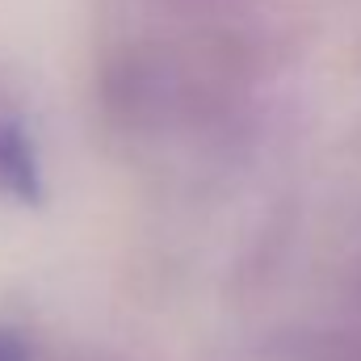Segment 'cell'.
I'll return each instance as SVG.
<instances>
[{
  "instance_id": "cell-1",
  "label": "cell",
  "mask_w": 361,
  "mask_h": 361,
  "mask_svg": "<svg viewBox=\"0 0 361 361\" xmlns=\"http://www.w3.org/2000/svg\"><path fill=\"white\" fill-rule=\"evenodd\" d=\"M0 361H25L21 341H13V336H4V332H0Z\"/></svg>"
}]
</instances>
